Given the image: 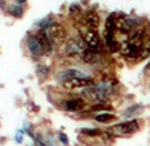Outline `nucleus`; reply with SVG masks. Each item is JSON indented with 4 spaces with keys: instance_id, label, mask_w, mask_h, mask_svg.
Returning a JSON list of instances; mask_svg holds the SVG:
<instances>
[{
    "instance_id": "obj_11",
    "label": "nucleus",
    "mask_w": 150,
    "mask_h": 146,
    "mask_svg": "<svg viewBox=\"0 0 150 146\" xmlns=\"http://www.w3.org/2000/svg\"><path fill=\"white\" fill-rule=\"evenodd\" d=\"M144 112V105L142 104H134L127 106L126 109L124 110L122 113V117H125L126 120H134L137 116H139L141 113Z\"/></svg>"
},
{
    "instance_id": "obj_5",
    "label": "nucleus",
    "mask_w": 150,
    "mask_h": 146,
    "mask_svg": "<svg viewBox=\"0 0 150 146\" xmlns=\"http://www.w3.org/2000/svg\"><path fill=\"white\" fill-rule=\"evenodd\" d=\"M25 48L28 53L31 55V57L33 59H41L44 56V51H42V47L40 44L39 39H37L36 33H29L25 39Z\"/></svg>"
},
{
    "instance_id": "obj_22",
    "label": "nucleus",
    "mask_w": 150,
    "mask_h": 146,
    "mask_svg": "<svg viewBox=\"0 0 150 146\" xmlns=\"http://www.w3.org/2000/svg\"><path fill=\"white\" fill-rule=\"evenodd\" d=\"M16 1H17V4H20V6H23V4L25 3L27 0H16Z\"/></svg>"
},
{
    "instance_id": "obj_7",
    "label": "nucleus",
    "mask_w": 150,
    "mask_h": 146,
    "mask_svg": "<svg viewBox=\"0 0 150 146\" xmlns=\"http://www.w3.org/2000/svg\"><path fill=\"white\" fill-rule=\"evenodd\" d=\"M56 77H57V81L61 84V82L68 81V80H72V79H85V77H88V74L84 73L82 70L77 69V68H65V69L59 70Z\"/></svg>"
},
{
    "instance_id": "obj_21",
    "label": "nucleus",
    "mask_w": 150,
    "mask_h": 146,
    "mask_svg": "<svg viewBox=\"0 0 150 146\" xmlns=\"http://www.w3.org/2000/svg\"><path fill=\"white\" fill-rule=\"evenodd\" d=\"M15 141H16L17 143H21V142H23V134L17 132V134L15 135Z\"/></svg>"
},
{
    "instance_id": "obj_14",
    "label": "nucleus",
    "mask_w": 150,
    "mask_h": 146,
    "mask_svg": "<svg viewBox=\"0 0 150 146\" xmlns=\"http://www.w3.org/2000/svg\"><path fill=\"white\" fill-rule=\"evenodd\" d=\"M36 73H37V76L40 77V80H47L48 76L51 74V69H49V67L45 64H39L37 65Z\"/></svg>"
},
{
    "instance_id": "obj_16",
    "label": "nucleus",
    "mask_w": 150,
    "mask_h": 146,
    "mask_svg": "<svg viewBox=\"0 0 150 146\" xmlns=\"http://www.w3.org/2000/svg\"><path fill=\"white\" fill-rule=\"evenodd\" d=\"M53 23H54L53 17H51V16L44 17L42 20H40V21L37 23V31H47Z\"/></svg>"
},
{
    "instance_id": "obj_9",
    "label": "nucleus",
    "mask_w": 150,
    "mask_h": 146,
    "mask_svg": "<svg viewBox=\"0 0 150 146\" xmlns=\"http://www.w3.org/2000/svg\"><path fill=\"white\" fill-rule=\"evenodd\" d=\"M82 20H84L85 24H86L89 28L94 29V31H97V29H98V27H100V24H101V17H100V15L97 13L96 11L85 12Z\"/></svg>"
},
{
    "instance_id": "obj_18",
    "label": "nucleus",
    "mask_w": 150,
    "mask_h": 146,
    "mask_svg": "<svg viewBox=\"0 0 150 146\" xmlns=\"http://www.w3.org/2000/svg\"><path fill=\"white\" fill-rule=\"evenodd\" d=\"M81 13V7L80 4H71L69 7V15L71 16H77V15Z\"/></svg>"
},
{
    "instance_id": "obj_12",
    "label": "nucleus",
    "mask_w": 150,
    "mask_h": 146,
    "mask_svg": "<svg viewBox=\"0 0 150 146\" xmlns=\"http://www.w3.org/2000/svg\"><path fill=\"white\" fill-rule=\"evenodd\" d=\"M94 121L100 122V124H110L113 121H116L117 116L112 112H98L93 114Z\"/></svg>"
},
{
    "instance_id": "obj_19",
    "label": "nucleus",
    "mask_w": 150,
    "mask_h": 146,
    "mask_svg": "<svg viewBox=\"0 0 150 146\" xmlns=\"http://www.w3.org/2000/svg\"><path fill=\"white\" fill-rule=\"evenodd\" d=\"M42 140L45 142L47 146H57V141L53 138V135L48 134V135H42Z\"/></svg>"
},
{
    "instance_id": "obj_10",
    "label": "nucleus",
    "mask_w": 150,
    "mask_h": 146,
    "mask_svg": "<svg viewBox=\"0 0 150 146\" xmlns=\"http://www.w3.org/2000/svg\"><path fill=\"white\" fill-rule=\"evenodd\" d=\"M35 33H36L37 39H39L40 44H41V47H42V51H44V56H51V55L53 53L54 45L51 43V40L48 39V36H47V35L44 33L42 31H36Z\"/></svg>"
},
{
    "instance_id": "obj_1",
    "label": "nucleus",
    "mask_w": 150,
    "mask_h": 146,
    "mask_svg": "<svg viewBox=\"0 0 150 146\" xmlns=\"http://www.w3.org/2000/svg\"><path fill=\"white\" fill-rule=\"evenodd\" d=\"M139 129V122L138 120H126L124 122L116 124L113 126L108 128L106 132L113 137H126V135H132Z\"/></svg>"
},
{
    "instance_id": "obj_4",
    "label": "nucleus",
    "mask_w": 150,
    "mask_h": 146,
    "mask_svg": "<svg viewBox=\"0 0 150 146\" xmlns=\"http://www.w3.org/2000/svg\"><path fill=\"white\" fill-rule=\"evenodd\" d=\"M88 108V102L82 99L81 96H76V97H69V99L62 101V109H65L67 112L71 113H82Z\"/></svg>"
},
{
    "instance_id": "obj_13",
    "label": "nucleus",
    "mask_w": 150,
    "mask_h": 146,
    "mask_svg": "<svg viewBox=\"0 0 150 146\" xmlns=\"http://www.w3.org/2000/svg\"><path fill=\"white\" fill-rule=\"evenodd\" d=\"M7 12H8L11 16L16 17V19H20V17L23 16V13H24V9H23V7L20 6V4H13V6H8Z\"/></svg>"
},
{
    "instance_id": "obj_3",
    "label": "nucleus",
    "mask_w": 150,
    "mask_h": 146,
    "mask_svg": "<svg viewBox=\"0 0 150 146\" xmlns=\"http://www.w3.org/2000/svg\"><path fill=\"white\" fill-rule=\"evenodd\" d=\"M85 48H86V44L84 39L79 33H76L74 36H69L64 43V53L67 56H80Z\"/></svg>"
},
{
    "instance_id": "obj_20",
    "label": "nucleus",
    "mask_w": 150,
    "mask_h": 146,
    "mask_svg": "<svg viewBox=\"0 0 150 146\" xmlns=\"http://www.w3.org/2000/svg\"><path fill=\"white\" fill-rule=\"evenodd\" d=\"M59 141H60V143L61 145H64V146H68L69 145V138H68V135L65 134V133H59Z\"/></svg>"
},
{
    "instance_id": "obj_8",
    "label": "nucleus",
    "mask_w": 150,
    "mask_h": 146,
    "mask_svg": "<svg viewBox=\"0 0 150 146\" xmlns=\"http://www.w3.org/2000/svg\"><path fill=\"white\" fill-rule=\"evenodd\" d=\"M102 59L101 53L97 51H93V49H91V48H85L84 51L81 52V55H80V60H81L84 64H88V65H94L97 64V62H100Z\"/></svg>"
},
{
    "instance_id": "obj_2",
    "label": "nucleus",
    "mask_w": 150,
    "mask_h": 146,
    "mask_svg": "<svg viewBox=\"0 0 150 146\" xmlns=\"http://www.w3.org/2000/svg\"><path fill=\"white\" fill-rule=\"evenodd\" d=\"M42 32L48 36V39L51 40V43L54 47L62 45L67 41V39L69 37L68 32H67V28L62 26L61 23H57V21H54L47 31H42Z\"/></svg>"
},
{
    "instance_id": "obj_15",
    "label": "nucleus",
    "mask_w": 150,
    "mask_h": 146,
    "mask_svg": "<svg viewBox=\"0 0 150 146\" xmlns=\"http://www.w3.org/2000/svg\"><path fill=\"white\" fill-rule=\"evenodd\" d=\"M80 133H82L84 135H86V137H101L102 135V130L97 129V128H84V129L80 130Z\"/></svg>"
},
{
    "instance_id": "obj_6",
    "label": "nucleus",
    "mask_w": 150,
    "mask_h": 146,
    "mask_svg": "<svg viewBox=\"0 0 150 146\" xmlns=\"http://www.w3.org/2000/svg\"><path fill=\"white\" fill-rule=\"evenodd\" d=\"M94 79L91 76L85 77V79H72L68 81L61 82V88L65 90H74V89H84V88H88L91 85L94 84Z\"/></svg>"
},
{
    "instance_id": "obj_17",
    "label": "nucleus",
    "mask_w": 150,
    "mask_h": 146,
    "mask_svg": "<svg viewBox=\"0 0 150 146\" xmlns=\"http://www.w3.org/2000/svg\"><path fill=\"white\" fill-rule=\"evenodd\" d=\"M105 45H106V48H108V51L112 52V53L120 52V48H121V44L117 41V39L113 40V41H110V43H108V44H105Z\"/></svg>"
}]
</instances>
